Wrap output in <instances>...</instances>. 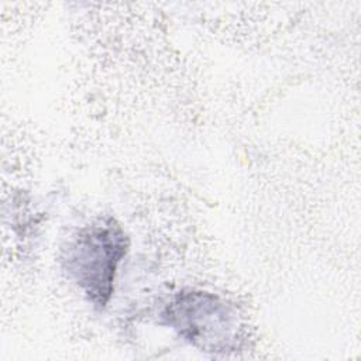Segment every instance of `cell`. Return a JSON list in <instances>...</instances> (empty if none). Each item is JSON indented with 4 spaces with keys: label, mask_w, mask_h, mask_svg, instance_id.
<instances>
[{
    "label": "cell",
    "mask_w": 361,
    "mask_h": 361,
    "mask_svg": "<svg viewBox=\"0 0 361 361\" xmlns=\"http://www.w3.org/2000/svg\"><path fill=\"white\" fill-rule=\"evenodd\" d=\"M164 317L180 337L203 351L227 353L238 347L241 333L237 312L212 293H179L166 306Z\"/></svg>",
    "instance_id": "2"
},
{
    "label": "cell",
    "mask_w": 361,
    "mask_h": 361,
    "mask_svg": "<svg viewBox=\"0 0 361 361\" xmlns=\"http://www.w3.org/2000/svg\"><path fill=\"white\" fill-rule=\"evenodd\" d=\"M127 250L121 227L106 219L83 228L68 245L63 267L87 299L103 307L111 293L117 265Z\"/></svg>",
    "instance_id": "1"
}]
</instances>
